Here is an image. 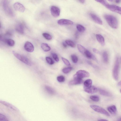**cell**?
Returning a JSON list of instances; mask_svg holds the SVG:
<instances>
[{
  "mask_svg": "<svg viewBox=\"0 0 121 121\" xmlns=\"http://www.w3.org/2000/svg\"><path fill=\"white\" fill-rule=\"evenodd\" d=\"M104 17L109 25L112 28L117 29L118 26V22L117 18L114 16L109 14H105Z\"/></svg>",
  "mask_w": 121,
  "mask_h": 121,
  "instance_id": "obj_1",
  "label": "cell"
},
{
  "mask_svg": "<svg viewBox=\"0 0 121 121\" xmlns=\"http://www.w3.org/2000/svg\"><path fill=\"white\" fill-rule=\"evenodd\" d=\"M119 69V60L118 57H117L115 61L112 71L113 78L116 81L118 79Z\"/></svg>",
  "mask_w": 121,
  "mask_h": 121,
  "instance_id": "obj_2",
  "label": "cell"
},
{
  "mask_svg": "<svg viewBox=\"0 0 121 121\" xmlns=\"http://www.w3.org/2000/svg\"><path fill=\"white\" fill-rule=\"evenodd\" d=\"M12 53L14 56L20 61L28 65H31V62L26 56L21 55L14 51H13Z\"/></svg>",
  "mask_w": 121,
  "mask_h": 121,
  "instance_id": "obj_3",
  "label": "cell"
},
{
  "mask_svg": "<svg viewBox=\"0 0 121 121\" xmlns=\"http://www.w3.org/2000/svg\"><path fill=\"white\" fill-rule=\"evenodd\" d=\"M90 106L92 109L95 112L107 116H110V115L108 112L104 109L100 107L95 105H90Z\"/></svg>",
  "mask_w": 121,
  "mask_h": 121,
  "instance_id": "obj_4",
  "label": "cell"
},
{
  "mask_svg": "<svg viewBox=\"0 0 121 121\" xmlns=\"http://www.w3.org/2000/svg\"><path fill=\"white\" fill-rule=\"evenodd\" d=\"M3 7L4 9L6 14L11 16L13 15V11L7 1H4L3 3Z\"/></svg>",
  "mask_w": 121,
  "mask_h": 121,
  "instance_id": "obj_5",
  "label": "cell"
},
{
  "mask_svg": "<svg viewBox=\"0 0 121 121\" xmlns=\"http://www.w3.org/2000/svg\"><path fill=\"white\" fill-rule=\"evenodd\" d=\"M106 7L108 9L113 12L121 15V7L113 5L108 4Z\"/></svg>",
  "mask_w": 121,
  "mask_h": 121,
  "instance_id": "obj_6",
  "label": "cell"
},
{
  "mask_svg": "<svg viewBox=\"0 0 121 121\" xmlns=\"http://www.w3.org/2000/svg\"><path fill=\"white\" fill-rule=\"evenodd\" d=\"M74 75L79 78L82 79L83 78L89 77L90 74L88 72L86 71L80 70L77 72Z\"/></svg>",
  "mask_w": 121,
  "mask_h": 121,
  "instance_id": "obj_7",
  "label": "cell"
},
{
  "mask_svg": "<svg viewBox=\"0 0 121 121\" xmlns=\"http://www.w3.org/2000/svg\"><path fill=\"white\" fill-rule=\"evenodd\" d=\"M50 11L51 14L54 17H58L60 15V9L56 6H52L51 8Z\"/></svg>",
  "mask_w": 121,
  "mask_h": 121,
  "instance_id": "obj_8",
  "label": "cell"
},
{
  "mask_svg": "<svg viewBox=\"0 0 121 121\" xmlns=\"http://www.w3.org/2000/svg\"><path fill=\"white\" fill-rule=\"evenodd\" d=\"M13 7L16 10L21 12H24L25 10V8L22 4L19 2H16L13 4Z\"/></svg>",
  "mask_w": 121,
  "mask_h": 121,
  "instance_id": "obj_9",
  "label": "cell"
},
{
  "mask_svg": "<svg viewBox=\"0 0 121 121\" xmlns=\"http://www.w3.org/2000/svg\"><path fill=\"white\" fill-rule=\"evenodd\" d=\"M24 48L27 51L29 52H33L34 50V47L33 44L29 41L26 42L25 43Z\"/></svg>",
  "mask_w": 121,
  "mask_h": 121,
  "instance_id": "obj_10",
  "label": "cell"
},
{
  "mask_svg": "<svg viewBox=\"0 0 121 121\" xmlns=\"http://www.w3.org/2000/svg\"><path fill=\"white\" fill-rule=\"evenodd\" d=\"M84 90L86 92L89 94H93L96 92L98 90L96 87L94 86L88 87H84Z\"/></svg>",
  "mask_w": 121,
  "mask_h": 121,
  "instance_id": "obj_11",
  "label": "cell"
},
{
  "mask_svg": "<svg viewBox=\"0 0 121 121\" xmlns=\"http://www.w3.org/2000/svg\"><path fill=\"white\" fill-rule=\"evenodd\" d=\"M90 16L92 19L96 23L100 25H102V22L101 19L93 13H91Z\"/></svg>",
  "mask_w": 121,
  "mask_h": 121,
  "instance_id": "obj_12",
  "label": "cell"
},
{
  "mask_svg": "<svg viewBox=\"0 0 121 121\" xmlns=\"http://www.w3.org/2000/svg\"><path fill=\"white\" fill-rule=\"evenodd\" d=\"M57 23L60 25H72L73 24V22L72 21L65 19H61L58 20Z\"/></svg>",
  "mask_w": 121,
  "mask_h": 121,
  "instance_id": "obj_13",
  "label": "cell"
},
{
  "mask_svg": "<svg viewBox=\"0 0 121 121\" xmlns=\"http://www.w3.org/2000/svg\"><path fill=\"white\" fill-rule=\"evenodd\" d=\"M74 79L69 82V84L71 85H77L80 84L82 82V79L79 78L74 75L73 76Z\"/></svg>",
  "mask_w": 121,
  "mask_h": 121,
  "instance_id": "obj_14",
  "label": "cell"
},
{
  "mask_svg": "<svg viewBox=\"0 0 121 121\" xmlns=\"http://www.w3.org/2000/svg\"><path fill=\"white\" fill-rule=\"evenodd\" d=\"M0 103L5 106L8 107L15 111H19L17 107L8 102L0 100Z\"/></svg>",
  "mask_w": 121,
  "mask_h": 121,
  "instance_id": "obj_15",
  "label": "cell"
},
{
  "mask_svg": "<svg viewBox=\"0 0 121 121\" xmlns=\"http://www.w3.org/2000/svg\"><path fill=\"white\" fill-rule=\"evenodd\" d=\"M16 31L19 33L23 34L24 33V27L22 24L20 23L17 24L15 26Z\"/></svg>",
  "mask_w": 121,
  "mask_h": 121,
  "instance_id": "obj_16",
  "label": "cell"
},
{
  "mask_svg": "<svg viewBox=\"0 0 121 121\" xmlns=\"http://www.w3.org/2000/svg\"><path fill=\"white\" fill-rule=\"evenodd\" d=\"M96 39L99 43L102 46H104L105 44V40L104 37L100 34L96 35Z\"/></svg>",
  "mask_w": 121,
  "mask_h": 121,
  "instance_id": "obj_17",
  "label": "cell"
},
{
  "mask_svg": "<svg viewBox=\"0 0 121 121\" xmlns=\"http://www.w3.org/2000/svg\"><path fill=\"white\" fill-rule=\"evenodd\" d=\"M99 91L100 94L102 95L107 97H111L112 96L111 93L105 90L99 89Z\"/></svg>",
  "mask_w": 121,
  "mask_h": 121,
  "instance_id": "obj_18",
  "label": "cell"
},
{
  "mask_svg": "<svg viewBox=\"0 0 121 121\" xmlns=\"http://www.w3.org/2000/svg\"><path fill=\"white\" fill-rule=\"evenodd\" d=\"M84 55L87 58L89 59H92L95 61H97V59L95 56L88 50H86L85 53Z\"/></svg>",
  "mask_w": 121,
  "mask_h": 121,
  "instance_id": "obj_19",
  "label": "cell"
},
{
  "mask_svg": "<svg viewBox=\"0 0 121 121\" xmlns=\"http://www.w3.org/2000/svg\"><path fill=\"white\" fill-rule=\"evenodd\" d=\"M4 41L7 45L10 46H13L15 44L14 40L10 39H5Z\"/></svg>",
  "mask_w": 121,
  "mask_h": 121,
  "instance_id": "obj_20",
  "label": "cell"
},
{
  "mask_svg": "<svg viewBox=\"0 0 121 121\" xmlns=\"http://www.w3.org/2000/svg\"><path fill=\"white\" fill-rule=\"evenodd\" d=\"M108 111L111 113L115 114L117 111V109L116 106L114 105H112L108 107L107 108Z\"/></svg>",
  "mask_w": 121,
  "mask_h": 121,
  "instance_id": "obj_21",
  "label": "cell"
},
{
  "mask_svg": "<svg viewBox=\"0 0 121 121\" xmlns=\"http://www.w3.org/2000/svg\"><path fill=\"white\" fill-rule=\"evenodd\" d=\"M41 47L43 50L45 52H48L51 50V48L48 44L42 43L41 45Z\"/></svg>",
  "mask_w": 121,
  "mask_h": 121,
  "instance_id": "obj_22",
  "label": "cell"
},
{
  "mask_svg": "<svg viewBox=\"0 0 121 121\" xmlns=\"http://www.w3.org/2000/svg\"><path fill=\"white\" fill-rule=\"evenodd\" d=\"M77 47L79 51L82 54L84 55L87 49L82 46L80 44H77Z\"/></svg>",
  "mask_w": 121,
  "mask_h": 121,
  "instance_id": "obj_23",
  "label": "cell"
},
{
  "mask_svg": "<svg viewBox=\"0 0 121 121\" xmlns=\"http://www.w3.org/2000/svg\"><path fill=\"white\" fill-rule=\"evenodd\" d=\"M92 84V81L90 79H88L86 80L84 82V87H88L91 86Z\"/></svg>",
  "mask_w": 121,
  "mask_h": 121,
  "instance_id": "obj_24",
  "label": "cell"
},
{
  "mask_svg": "<svg viewBox=\"0 0 121 121\" xmlns=\"http://www.w3.org/2000/svg\"><path fill=\"white\" fill-rule=\"evenodd\" d=\"M103 60L105 63H107L108 61V53L106 51L104 52L102 54Z\"/></svg>",
  "mask_w": 121,
  "mask_h": 121,
  "instance_id": "obj_25",
  "label": "cell"
},
{
  "mask_svg": "<svg viewBox=\"0 0 121 121\" xmlns=\"http://www.w3.org/2000/svg\"><path fill=\"white\" fill-rule=\"evenodd\" d=\"M45 88L46 91L49 94H54L55 92L54 90L50 87L48 86H45Z\"/></svg>",
  "mask_w": 121,
  "mask_h": 121,
  "instance_id": "obj_26",
  "label": "cell"
},
{
  "mask_svg": "<svg viewBox=\"0 0 121 121\" xmlns=\"http://www.w3.org/2000/svg\"><path fill=\"white\" fill-rule=\"evenodd\" d=\"M77 29L79 32H82L85 30V28L82 25L80 24H77L76 25Z\"/></svg>",
  "mask_w": 121,
  "mask_h": 121,
  "instance_id": "obj_27",
  "label": "cell"
},
{
  "mask_svg": "<svg viewBox=\"0 0 121 121\" xmlns=\"http://www.w3.org/2000/svg\"><path fill=\"white\" fill-rule=\"evenodd\" d=\"M65 43L68 45L72 48L75 47V43L72 41L69 40H66L65 41Z\"/></svg>",
  "mask_w": 121,
  "mask_h": 121,
  "instance_id": "obj_28",
  "label": "cell"
},
{
  "mask_svg": "<svg viewBox=\"0 0 121 121\" xmlns=\"http://www.w3.org/2000/svg\"><path fill=\"white\" fill-rule=\"evenodd\" d=\"M72 69L73 68L72 67H66L62 69V71L64 73H67L70 72Z\"/></svg>",
  "mask_w": 121,
  "mask_h": 121,
  "instance_id": "obj_29",
  "label": "cell"
},
{
  "mask_svg": "<svg viewBox=\"0 0 121 121\" xmlns=\"http://www.w3.org/2000/svg\"><path fill=\"white\" fill-rule=\"evenodd\" d=\"M43 36L46 39L50 40L52 39L51 35L47 33H43L42 34Z\"/></svg>",
  "mask_w": 121,
  "mask_h": 121,
  "instance_id": "obj_30",
  "label": "cell"
},
{
  "mask_svg": "<svg viewBox=\"0 0 121 121\" xmlns=\"http://www.w3.org/2000/svg\"><path fill=\"white\" fill-rule=\"evenodd\" d=\"M90 99L96 102L99 101V97L97 95H91L90 97Z\"/></svg>",
  "mask_w": 121,
  "mask_h": 121,
  "instance_id": "obj_31",
  "label": "cell"
},
{
  "mask_svg": "<svg viewBox=\"0 0 121 121\" xmlns=\"http://www.w3.org/2000/svg\"><path fill=\"white\" fill-rule=\"evenodd\" d=\"M47 62L49 64L52 65L54 63V61L52 58L49 57H46L45 58Z\"/></svg>",
  "mask_w": 121,
  "mask_h": 121,
  "instance_id": "obj_32",
  "label": "cell"
},
{
  "mask_svg": "<svg viewBox=\"0 0 121 121\" xmlns=\"http://www.w3.org/2000/svg\"><path fill=\"white\" fill-rule=\"evenodd\" d=\"M72 61L74 63H76L78 61V58L77 56L75 55L72 54L71 56Z\"/></svg>",
  "mask_w": 121,
  "mask_h": 121,
  "instance_id": "obj_33",
  "label": "cell"
},
{
  "mask_svg": "<svg viewBox=\"0 0 121 121\" xmlns=\"http://www.w3.org/2000/svg\"><path fill=\"white\" fill-rule=\"evenodd\" d=\"M0 121H9L5 115L0 113Z\"/></svg>",
  "mask_w": 121,
  "mask_h": 121,
  "instance_id": "obj_34",
  "label": "cell"
},
{
  "mask_svg": "<svg viewBox=\"0 0 121 121\" xmlns=\"http://www.w3.org/2000/svg\"><path fill=\"white\" fill-rule=\"evenodd\" d=\"M96 1L100 3L105 7L108 4L107 2L105 0H97Z\"/></svg>",
  "mask_w": 121,
  "mask_h": 121,
  "instance_id": "obj_35",
  "label": "cell"
},
{
  "mask_svg": "<svg viewBox=\"0 0 121 121\" xmlns=\"http://www.w3.org/2000/svg\"><path fill=\"white\" fill-rule=\"evenodd\" d=\"M57 79V80L59 82H63L65 80L64 77L62 75L58 76Z\"/></svg>",
  "mask_w": 121,
  "mask_h": 121,
  "instance_id": "obj_36",
  "label": "cell"
},
{
  "mask_svg": "<svg viewBox=\"0 0 121 121\" xmlns=\"http://www.w3.org/2000/svg\"><path fill=\"white\" fill-rule=\"evenodd\" d=\"M52 55L54 59L56 62H58L59 61V59L56 54L55 53H52Z\"/></svg>",
  "mask_w": 121,
  "mask_h": 121,
  "instance_id": "obj_37",
  "label": "cell"
},
{
  "mask_svg": "<svg viewBox=\"0 0 121 121\" xmlns=\"http://www.w3.org/2000/svg\"><path fill=\"white\" fill-rule=\"evenodd\" d=\"M61 59L64 63L66 65L69 66L70 65V62L67 60L63 57L61 58Z\"/></svg>",
  "mask_w": 121,
  "mask_h": 121,
  "instance_id": "obj_38",
  "label": "cell"
},
{
  "mask_svg": "<svg viewBox=\"0 0 121 121\" xmlns=\"http://www.w3.org/2000/svg\"><path fill=\"white\" fill-rule=\"evenodd\" d=\"M93 52L95 53H99V51L95 48H93Z\"/></svg>",
  "mask_w": 121,
  "mask_h": 121,
  "instance_id": "obj_39",
  "label": "cell"
},
{
  "mask_svg": "<svg viewBox=\"0 0 121 121\" xmlns=\"http://www.w3.org/2000/svg\"><path fill=\"white\" fill-rule=\"evenodd\" d=\"M75 35L76 38L77 39L78 38L79 35L78 32H75Z\"/></svg>",
  "mask_w": 121,
  "mask_h": 121,
  "instance_id": "obj_40",
  "label": "cell"
},
{
  "mask_svg": "<svg viewBox=\"0 0 121 121\" xmlns=\"http://www.w3.org/2000/svg\"><path fill=\"white\" fill-rule=\"evenodd\" d=\"M67 44L64 42H63L62 43V45L65 48H66L67 47Z\"/></svg>",
  "mask_w": 121,
  "mask_h": 121,
  "instance_id": "obj_41",
  "label": "cell"
},
{
  "mask_svg": "<svg viewBox=\"0 0 121 121\" xmlns=\"http://www.w3.org/2000/svg\"><path fill=\"white\" fill-rule=\"evenodd\" d=\"M115 2H116L118 4L120 3L121 2V0H115Z\"/></svg>",
  "mask_w": 121,
  "mask_h": 121,
  "instance_id": "obj_42",
  "label": "cell"
},
{
  "mask_svg": "<svg viewBox=\"0 0 121 121\" xmlns=\"http://www.w3.org/2000/svg\"><path fill=\"white\" fill-rule=\"evenodd\" d=\"M78 1L81 3L83 4L84 3L85 1L84 0H79Z\"/></svg>",
  "mask_w": 121,
  "mask_h": 121,
  "instance_id": "obj_43",
  "label": "cell"
},
{
  "mask_svg": "<svg viewBox=\"0 0 121 121\" xmlns=\"http://www.w3.org/2000/svg\"><path fill=\"white\" fill-rule=\"evenodd\" d=\"M98 121H108V120L105 119H101L99 120H98Z\"/></svg>",
  "mask_w": 121,
  "mask_h": 121,
  "instance_id": "obj_44",
  "label": "cell"
},
{
  "mask_svg": "<svg viewBox=\"0 0 121 121\" xmlns=\"http://www.w3.org/2000/svg\"><path fill=\"white\" fill-rule=\"evenodd\" d=\"M117 85L118 86H121V81L118 83Z\"/></svg>",
  "mask_w": 121,
  "mask_h": 121,
  "instance_id": "obj_45",
  "label": "cell"
},
{
  "mask_svg": "<svg viewBox=\"0 0 121 121\" xmlns=\"http://www.w3.org/2000/svg\"><path fill=\"white\" fill-rule=\"evenodd\" d=\"M120 62H121V56L120 57Z\"/></svg>",
  "mask_w": 121,
  "mask_h": 121,
  "instance_id": "obj_46",
  "label": "cell"
},
{
  "mask_svg": "<svg viewBox=\"0 0 121 121\" xmlns=\"http://www.w3.org/2000/svg\"><path fill=\"white\" fill-rule=\"evenodd\" d=\"M120 92L121 93V89L120 90Z\"/></svg>",
  "mask_w": 121,
  "mask_h": 121,
  "instance_id": "obj_47",
  "label": "cell"
},
{
  "mask_svg": "<svg viewBox=\"0 0 121 121\" xmlns=\"http://www.w3.org/2000/svg\"><path fill=\"white\" fill-rule=\"evenodd\" d=\"M120 120L121 121V118H120Z\"/></svg>",
  "mask_w": 121,
  "mask_h": 121,
  "instance_id": "obj_48",
  "label": "cell"
},
{
  "mask_svg": "<svg viewBox=\"0 0 121 121\" xmlns=\"http://www.w3.org/2000/svg\"><path fill=\"white\" fill-rule=\"evenodd\" d=\"M121 121L120 120H119V121Z\"/></svg>",
  "mask_w": 121,
  "mask_h": 121,
  "instance_id": "obj_49",
  "label": "cell"
}]
</instances>
